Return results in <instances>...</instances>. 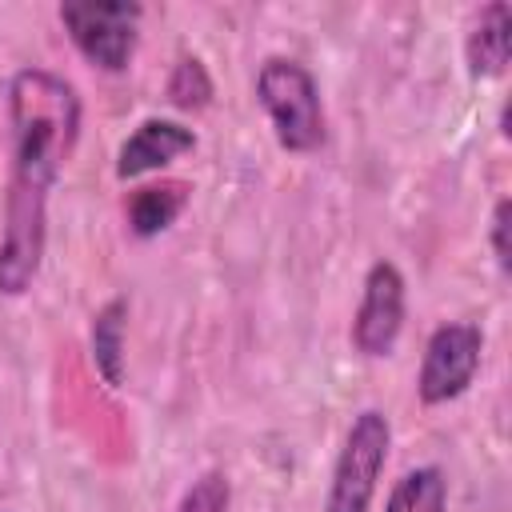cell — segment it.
<instances>
[{
	"mask_svg": "<svg viewBox=\"0 0 512 512\" xmlns=\"http://www.w3.org/2000/svg\"><path fill=\"white\" fill-rule=\"evenodd\" d=\"M12 168L0 220V296H24L48 244V192L80 140V96L48 68L8 80Z\"/></svg>",
	"mask_w": 512,
	"mask_h": 512,
	"instance_id": "6da1fadb",
	"label": "cell"
},
{
	"mask_svg": "<svg viewBox=\"0 0 512 512\" xmlns=\"http://www.w3.org/2000/svg\"><path fill=\"white\" fill-rule=\"evenodd\" d=\"M256 100L268 112L272 136L284 152L308 156L328 136V116L316 76L292 56H268L256 72Z\"/></svg>",
	"mask_w": 512,
	"mask_h": 512,
	"instance_id": "7a4b0ae2",
	"label": "cell"
},
{
	"mask_svg": "<svg viewBox=\"0 0 512 512\" xmlns=\"http://www.w3.org/2000/svg\"><path fill=\"white\" fill-rule=\"evenodd\" d=\"M388 448H392L388 416L380 408L356 412L336 452V464H332L324 512H368L376 484L384 476V464H388Z\"/></svg>",
	"mask_w": 512,
	"mask_h": 512,
	"instance_id": "3957f363",
	"label": "cell"
},
{
	"mask_svg": "<svg viewBox=\"0 0 512 512\" xmlns=\"http://www.w3.org/2000/svg\"><path fill=\"white\" fill-rule=\"evenodd\" d=\"M60 24L68 32V40L76 44V52L100 68V72H124L132 52H136V36H140V20L144 8L132 0H68L60 4Z\"/></svg>",
	"mask_w": 512,
	"mask_h": 512,
	"instance_id": "277c9868",
	"label": "cell"
},
{
	"mask_svg": "<svg viewBox=\"0 0 512 512\" xmlns=\"http://www.w3.org/2000/svg\"><path fill=\"white\" fill-rule=\"evenodd\" d=\"M480 352H484V332L472 320H448L440 324L420 356L416 372V396L420 404L436 408L468 392V384L480 372Z\"/></svg>",
	"mask_w": 512,
	"mask_h": 512,
	"instance_id": "5b68a950",
	"label": "cell"
},
{
	"mask_svg": "<svg viewBox=\"0 0 512 512\" xmlns=\"http://www.w3.org/2000/svg\"><path fill=\"white\" fill-rule=\"evenodd\" d=\"M404 328V272L392 260H376L364 272L360 304L352 316V348L360 356H388Z\"/></svg>",
	"mask_w": 512,
	"mask_h": 512,
	"instance_id": "8992f818",
	"label": "cell"
},
{
	"mask_svg": "<svg viewBox=\"0 0 512 512\" xmlns=\"http://www.w3.org/2000/svg\"><path fill=\"white\" fill-rule=\"evenodd\" d=\"M196 148V136L192 128H184L180 120H164V116H148L132 128V136L120 144L116 152V176L120 180H136V176H148L164 164H172L176 156L192 152Z\"/></svg>",
	"mask_w": 512,
	"mask_h": 512,
	"instance_id": "52a82bcc",
	"label": "cell"
},
{
	"mask_svg": "<svg viewBox=\"0 0 512 512\" xmlns=\"http://www.w3.org/2000/svg\"><path fill=\"white\" fill-rule=\"evenodd\" d=\"M464 60L476 80L504 76L508 60H512V8L504 0L484 4L472 16L468 36H464Z\"/></svg>",
	"mask_w": 512,
	"mask_h": 512,
	"instance_id": "ba28073f",
	"label": "cell"
},
{
	"mask_svg": "<svg viewBox=\"0 0 512 512\" xmlns=\"http://www.w3.org/2000/svg\"><path fill=\"white\" fill-rule=\"evenodd\" d=\"M188 192H192V188H188L184 180H160V184L136 188V192L124 200V216H128L132 236L152 240V236H160L164 228H172L176 216H180L184 204H188Z\"/></svg>",
	"mask_w": 512,
	"mask_h": 512,
	"instance_id": "9c48e42d",
	"label": "cell"
},
{
	"mask_svg": "<svg viewBox=\"0 0 512 512\" xmlns=\"http://www.w3.org/2000/svg\"><path fill=\"white\" fill-rule=\"evenodd\" d=\"M124 336H128V300L112 296L92 316V332H88L92 364L108 388H124Z\"/></svg>",
	"mask_w": 512,
	"mask_h": 512,
	"instance_id": "30bf717a",
	"label": "cell"
},
{
	"mask_svg": "<svg viewBox=\"0 0 512 512\" xmlns=\"http://www.w3.org/2000/svg\"><path fill=\"white\" fill-rule=\"evenodd\" d=\"M384 512H448V476L436 464L404 472L392 484Z\"/></svg>",
	"mask_w": 512,
	"mask_h": 512,
	"instance_id": "8fae6325",
	"label": "cell"
},
{
	"mask_svg": "<svg viewBox=\"0 0 512 512\" xmlns=\"http://www.w3.org/2000/svg\"><path fill=\"white\" fill-rule=\"evenodd\" d=\"M168 100L176 108H184V112H196V108H204L212 100V80H208V72H204V64L196 56H180L176 60V68L168 76Z\"/></svg>",
	"mask_w": 512,
	"mask_h": 512,
	"instance_id": "7c38bea8",
	"label": "cell"
},
{
	"mask_svg": "<svg viewBox=\"0 0 512 512\" xmlns=\"http://www.w3.org/2000/svg\"><path fill=\"white\" fill-rule=\"evenodd\" d=\"M228 508H232V484L220 468H208L184 488L172 512H228Z\"/></svg>",
	"mask_w": 512,
	"mask_h": 512,
	"instance_id": "4fadbf2b",
	"label": "cell"
},
{
	"mask_svg": "<svg viewBox=\"0 0 512 512\" xmlns=\"http://www.w3.org/2000/svg\"><path fill=\"white\" fill-rule=\"evenodd\" d=\"M508 228H512V200L500 196L496 208H492V220H488V240H492V256H496V268L508 276L512 272V252H508Z\"/></svg>",
	"mask_w": 512,
	"mask_h": 512,
	"instance_id": "5bb4252c",
	"label": "cell"
}]
</instances>
